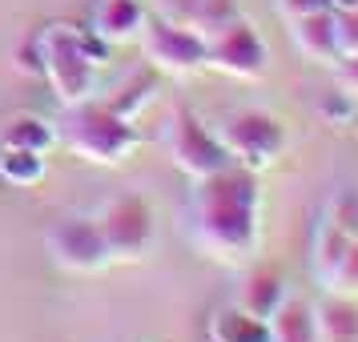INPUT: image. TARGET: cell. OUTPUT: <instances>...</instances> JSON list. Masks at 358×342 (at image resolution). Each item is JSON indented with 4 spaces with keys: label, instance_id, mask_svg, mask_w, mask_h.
<instances>
[{
    "label": "cell",
    "instance_id": "obj_4",
    "mask_svg": "<svg viewBox=\"0 0 358 342\" xmlns=\"http://www.w3.org/2000/svg\"><path fill=\"white\" fill-rule=\"evenodd\" d=\"M222 145H226L229 162L250 169V173H262L286 153V125L278 121L274 113H262V109H238L222 121Z\"/></svg>",
    "mask_w": 358,
    "mask_h": 342
},
{
    "label": "cell",
    "instance_id": "obj_11",
    "mask_svg": "<svg viewBox=\"0 0 358 342\" xmlns=\"http://www.w3.org/2000/svg\"><path fill=\"white\" fill-rule=\"evenodd\" d=\"M286 298H290V290H286V278H282L278 266H254V270H245L242 286H238V306L258 314V318H270Z\"/></svg>",
    "mask_w": 358,
    "mask_h": 342
},
{
    "label": "cell",
    "instance_id": "obj_17",
    "mask_svg": "<svg viewBox=\"0 0 358 342\" xmlns=\"http://www.w3.org/2000/svg\"><path fill=\"white\" fill-rule=\"evenodd\" d=\"M153 93H157V77L149 73V69H141V73H133V77H125V81L117 85L109 97L101 101V105H109L117 117H137L141 109H145L149 101H153Z\"/></svg>",
    "mask_w": 358,
    "mask_h": 342
},
{
    "label": "cell",
    "instance_id": "obj_15",
    "mask_svg": "<svg viewBox=\"0 0 358 342\" xmlns=\"http://www.w3.org/2000/svg\"><path fill=\"white\" fill-rule=\"evenodd\" d=\"M266 322H270V342H318L314 306L302 298H286Z\"/></svg>",
    "mask_w": 358,
    "mask_h": 342
},
{
    "label": "cell",
    "instance_id": "obj_3",
    "mask_svg": "<svg viewBox=\"0 0 358 342\" xmlns=\"http://www.w3.org/2000/svg\"><path fill=\"white\" fill-rule=\"evenodd\" d=\"M41 65H45V77H49L52 93L61 105H77V101H89L93 89H97V65L89 61L85 52V41L77 29L69 24H52L41 36Z\"/></svg>",
    "mask_w": 358,
    "mask_h": 342
},
{
    "label": "cell",
    "instance_id": "obj_16",
    "mask_svg": "<svg viewBox=\"0 0 358 342\" xmlns=\"http://www.w3.org/2000/svg\"><path fill=\"white\" fill-rule=\"evenodd\" d=\"M350 242H355V234H346V229H338L334 222H318V234H314V274H318V282H330L334 278V270H338L342 254L350 250Z\"/></svg>",
    "mask_w": 358,
    "mask_h": 342
},
{
    "label": "cell",
    "instance_id": "obj_27",
    "mask_svg": "<svg viewBox=\"0 0 358 342\" xmlns=\"http://www.w3.org/2000/svg\"><path fill=\"white\" fill-rule=\"evenodd\" d=\"M278 8H282V17L286 20H294V17H306V13L326 8V0H278Z\"/></svg>",
    "mask_w": 358,
    "mask_h": 342
},
{
    "label": "cell",
    "instance_id": "obj_25",
    "mask_svg": "<svg viewBox=\"0 0 358 342\" xmlns=\"http://www.w3.org/2000/svg\"><path fill=\"white\" fill-rule=\"evenodd\" d=\"M338 20V36H342V52L358 49V8H350V13H342Z\"/></svg>",
    "mask_w": 358,
    "mask_h": 342
},
{
    "label": "cell",
    "instance_id": "obj_5",
    "mask_svg": "<svg viewBox=\"0 0 358 342\" xmlns=\"http://www.w3.org/2000/svg\"><path fill=\"white\" fill-rule=\"evenodd\" d=\"M165 149H169L173 165H178L181 173H189L194 181L234 165L226 145H222V137L197 113H189V109H178V113L165 121Z\"/></svg>",
    "mask_w": 358,
    "mask_h": 342
},
{
    "label": "cell",
    "instance_id": "obj_24",
    "mask_svg": "<svg viewBox=\"0 0 358 342\" xmlns=\"http://www.w3.org/2000/svg\"><path fill=\"white\" fill-rule=\"evenodd\" d=\"M334 69H338V85L346 89V93H355V97H358V49L342 52Z\"/></svg>",
    "mask_w": 358,
    "mask_h": 342
},
{
    "label": "cell",
    "instance_id": "obj_20",
    "mask_svg": "<svg viewBox=\"0 0 358 342\" xmlns=\"http://www.w3.org/2000/svg\"><path fill=\"white\" fill-rule=\"evenodd\" d=\"M314 113L322 117V125L330 129H350L358 121V97L355 93H346V89H326L322 97L314 101Z\"/></svg>",
    "mask_w": 358,
    "mask_h": 342
},
{
    "label": "cell",
    "instance_id": "obj_9",
    "mask_svg": "<svg viewBox=\"0 0 358 342\" xmlns=\"http://www.w3.org/2000/svg\"><path fill=\"white\" fill-rule=\"evenodd\" d=\"M49 254L61 270L93 274L109 262V245L101 238L97 218H65L49 229Z\"/></svg>",
    "mask_w": 358,
    "mask_h": 342
},
{
    "label": "cell",
    "instance_id": "obj_18",
    "mask_svg": "<svg viewBox=\"0 0 358 342\" xmlns=\"http://www.w3.org/2000/svg\"><path fill=\"white\" fill-rule=\"evenodd\" d=\"M0 178L8 185H36L45 178V157L33 149H13L0 145Z\"/></svg>",
    "mask_w": 358,
    "mask_h": 342
},
{
    "label": "cell",
    "instance_id": "obj_10",
    "mask_svg": "<svg viewBox=\"0 0 358 342\" xmlns=\"http://www.w3.org/2000/svg\"><path fill=\"white\" fill-rule=\"evenodd\" d=\"M290 36H294V49L318 61V65H338L342 57V36H338V20L334 13H306V17H294L290 20Z\"/></svg>",
    "mask_w": 358,
    "mask_h": 342
},
{
    "label": "cell",
    "instance_id": "obj_19",
    "mask_svg": "<svg viewBox=\"0 0 358 342\" xmlns=\"http://www.w3.org/2000/svg\"><path fill=\"white\" fill-rule=\"evenodd\" d=\"M57 141V133H52L49 121H41V117H17L4 137H0V145H13V149H33V153H45V149Z\"/></svg>",
    "mask_w": 358,
    "mask_h": 342
},
{
    "label": "cell",
    "instance_id": "obj_26",
    "mask_svg": "<svg viewBox=\"0 0 358 342\" xmlns=\"http://www.w3.org/2000/svg\"><path fill=\"white\" fill-rule=\"evenodd\" d=\"M197 0H162V17L165 20H178V24H189L194 20Z\"/></svg>",
    "mask_w": 358,
    "mask_h": 342
},
{
    "label": "cell",
    "instance_id": "obj_12",
    "mask_svg": "<svg viewBox=\"0 0 358 342\" xmlns=\"http://www.w3.org/2000/svg\"><path fill=\"white\" fill-rule=\"evenodd\" d=\"M314 326L318 342H358V298L326 290L322 302H314Z\"/></svg>",
    "mask_w": 358,
    "mask_h": 342
},
{
    "label": "cell",
    "instance_id": "obj_2",
    "mask_svg": "<svg viewBox=\"0 0 358 342\" xmlns=\"http://www.w3.org/2000/svg\"><path fill=\"white\" fill-rule=\"evenodd\" d=\"M57 137L77 157H85V162H93V165L125 162L133 153V145H137V129H133L129 117H117L109 105H101L93 97L77 101V105H65Z\"/></svg>",
    "mask_w": 358,
    "mask_h": 342
},
{
    "label": "cell",
    "instance_id": "obj_14",
    "mask_svg": "<svg viewBox=\"0 0 358 342\" xmlns=\"http://www.w3.org/2000/svg\"><path fill=\"white\" fill-rule=\"evenodd\" d=\"M210 342H270V322L234 302V306L213 310Z\"/></svg>",
    "mask_w": 358,
    "mask_h": 342
},
{
    "label": "cell",
    "instance_id": "obj_28",
    "mask_svg": "<svg viewBox=\"0 0 358 342\" xmlns=\"http://www.w3.org/2000/svg\"><path fill=\"white\" fill-rule=\"evenodd\" d=\"M350 8H358V0H326V13H334V17L350 13Z\"/></svg>",
    "mask_w": 358,
    "mask_h": 342
},
{
    "label": "cell",
    "instance_id": "obj_23",
    "mask_svg": "<svg viewBox=\"0 0 358 342\" xmlns=\"http://www.w3.org/2000/svg\"><path fill=\"white\" fill-rule=\"evenodd\" d=\"M326 290L334 294H350V298H358V238L350 242V250L342 254L338 270H334V278L326 282Z\"/></svg>",
    "mask_w": 358,
    "mask_h": 342
},
{
    "label": "cell",
    "instance_id": "obj_22",
    "mask_svg": "<svg viewBox=\"0 0 358 342\" xmlns=\"http://www.w3.org/2000/svg\"><path fill=\"white\" fill-rule=\"evenodd\" d=\"M322 218L358 238V190H342V194H334L330 201H326V213H322Z\"/></svg>",
    "mask_w": 358,
    "mask_h": 342
},
{
    "label": "cell",
    "instance_id": "obj_1",
    "mask_svg": "<svg viewBox=\"0 0 358 342\" xmlns=\"http://www.w3.org/2000/svg\"><path fill=\"white\" fill-rule=\"evenodd\" d=\"M258 213H262V185L258 173L242 165H226L210 178L194 181L189 197V229L194 242L222 262H245L258 254Z\"/></svg>",
    "mask_w": 358,
    "mask_h": 342
},
{
    "label": "cell",
    "instance_id": "obj_13",
    "mask_svg": "<svg viewBox=\"0 0 358 342\" xmlns=\"http://www.w3.org/2000/svg\"><path fill=\"white\" fill-rule=\"evenodd\" d=\"M93 29L109 45L133 41V36H141V29H145V8H141V0H101Z\"/></svg>",
    "mask_w": 358,
    "mask_h": 342
},
{
    "label": "cell",
    "instance_id": "obj_8",
    "mask_svg": "<svg viewBox=\"0 0 358 342\" xmlns=\"http://www.w3.org/2000/svg\"><path fill=\"white\" fill-rule=\"evenodd\" d=\"M141 49L153 61V69L173 73V77H189L197 69H206V36L189 24H178V20H145Z\"/></svg>",
    "mask_w": 358,
    "mask_h": 342
},
{
    "label": "cell",
    "instance_id": "obj_6",
    "mask_svg": "<svg viewBox=\"0 0 358 342\" xmlns=\"http://www.w3.org/2000/svg\"><path fill=\"white\" fill-rule=\"evenodd\" d=\"M206 65H213L226 77H238V81H258L270 69V49L250 20L234 17L206 36Z\"/></svg>",
    "mask_w": 358,
    "mask_h": 342
},
{
    "label": "cell",
    "instance_id": "obj_21",
    "mask_svg": "<svg viewBox=\"0 0 358 342\" xmlns=\"http://www.w3.org/2000/svg\"><path fill=\"white\" fill-rule=\"evenodd\" d=\"M234 17H242V13H238V0H197L189 29H197L201 36H210L213 29H222V24L234 20Z\"/></svg>",
    "mask_w": 358,
    "mask_h": 342
},
{
    "label": "cell",
    "instance_id": "obj_7",
    "mask_svg": "<svg viewBox=\"0 0 358 342\" xmlns=\"http://www.w3.org/2000/svg\"><path fill=\"white\" fill-rule=\"evenodd\" d=\"M101 238L109 245V258H145L153 245V210L141 194H125L105 201V210L97 213Z\"/></svg>",
    "mask_w": 358,
    "mask_h": 342
}]
</instances>
